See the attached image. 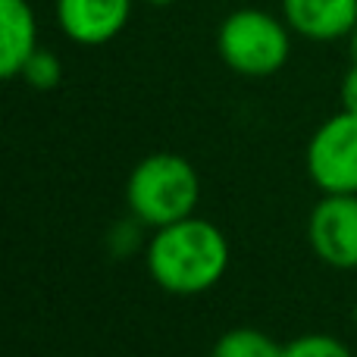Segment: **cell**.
<instances>
[{"label":"cell","mask_w":357,"mask_h":357,"mask_svg":"<svg viewBox=\"0 0 357 357\" xmlns=\"http://www.w3.org/2000/svg\"><path fill=\"white\" fill-rule=\"evenodd\" d=\"M229 238L216 222L185 216L154 229L148 241V273L167 295L191 298L210 291L229 270Z\"/></svg>","instance_id":"obj_1"},{"label":"cell","mask_w":357,"mask_h":357,"mask_svg":"<svg viewBox=\"0 0 357 357\" xmlns=\"http://www.w3.org/2000/svg\"><path fill=\"white\" fill-rule=\"evenodd\" d=\"M126 204L135 220L151 229H163L185 216H195L201 204V176L173 151L148 154L132 167L126 182Z\"/></svg>","instance_id":"obj_2"},{"label":"cell","mask_w":357,"mask_h":357,"mask_svg":"<svg viewBox=\"0 0 357 357\" xmlns=\"http://www.w3.org/2000/svg\"><path fill=\"white\" fill-rule=\"evenodd\" d=\"M289 22L260 6H238L216 29V54L245 79L276 75L291 56Z\"/></svg>","instance_id":"obj_3"},{"label":"cell","mask_w":357,"mask_h":357,"mask_svg":"<svg viewBox=\"0 0 357 357\" xmlns=\"http://www.w3.org/2000/svg\"><path fill=\"white\" fill-rule=\"evenodd\" d=\"M304 167L323 195H357V113L339 110L317 126Z\"/></svg>","instance_id":"obj_4"},{"label":"cell","mask_w":357,"mask_h":357,"mask_svg":"<svg viewBox=\"0 0 357 357\" xmlns=\"http://www.w3.org/2000/svg\"><path fill=\"white\" fill-rule=\"evenodd\" d=\"M317 260L333 270H357V195H323L307 220Z\"/></svg>","instance_id":"obj_5"},{"label":"cell","mask_w":357,"mask_h":357,"mask_svg":"<svg viewBox=\"0 0 357 357\" xmlns=\"http://www.w3.org/2000/svg\"><path fill=\"white\" fill-rule=\"evenodd\" d=\"M135 0H56V25L73 44L100 47L129 25Z\"/></svg>","instance_id":"obj_6"},{"label":"cell","mask_w":357,"mask_h":357,"mask_svg":"<svg viewBox=\"0 0 357 357\" xmlns=\"http://www.w3.org/2000/svg\"><path fill=\"white\" fill-rule=\"evenodd\" d=\"M282 19L307 41H339L357 29V0H282Z\"/></svg>","instance_id":"obj_7"},{"label":"cell","mask_w":357,"mask_h":357,"mask_svg":"<svg viewBox=\"0 0 357 357\" xmlns=\"http://www.w3.org/2000/svg\"><path fill=\"white\" fill-rule=\"evenodd\" d=\"M38 50V16L29 0H0V75L19 79Z\"/></svg>","instance_id":"obj_8"},{"label":"cell","mask_w":357,"mask_h":357,"mask_svg":"<svg viewBox=\"0 0 357 357\" xmlns=\"http://www.w3.org/2000/svg\"><path fill=\"white\" fill-rule=\"evenodd\" d=\"M282 354L285 345H279L264 329H251V326L229 329L210 348V357H282Z\"/></svg>","instance_id":"obj_9"},{"label":"cell","mask_w":357,"mask_h":357,"mask_svg":"<svg viewBox=\"0 0 357 357\" xmlns=\"http://www.w3.org/2000/svg\"><path fill=\"white\" fill-rule=\"evenodd\" d=\"M19 79H22L29 88H35V91H54V88L63 82V63H60V56H56L54 50L38 47L35 54L25 60Z\"/></svg>","instance_id":"obj_10"},{"label":"cell","mask_w":357,"mask_h":357,"mask_svg":"<svg viewBox=\"0 0 357 357\" xmlns=\"http://www.w3.org/2000/svg\"><path fill=\"white\" fill-rule=\"evenodd\" d=\"M282 357H354L351 348L345 345L342 339L326 333H307V335H298L285 345Z\"/></svg>","instance_id":"obj_11"},{"label":"cell","mask_w":357,"mask_h":357,"mask_svg":"<svg viewBox=\"0 0 357 357\" xmlns=\"http://www.w3.org/2000/svg\"><path fill=\"white\" fill-rule=\"evenodd\" d=\"M138 226H144V222L135 220V216H132V222H119V226L113 229V235H110V245L116 248L119 254H123V251H132V248L138 245V238H142Z\"/></svg>","instance_id":"obj_12"},{"label":"cell","mask_w":357,"mask_h":357,"mask_svg":"<svg viewBox=\"0 0 357 357\" xmlns=\"http://www.w3.org/2000/svg\"><path fill=\"white\" fill-rule=\"evenodd\" d=\"M339 98H342V110L357 113V63L342 75V88H339Z\"/></svg>","instance_id":"obj_13"},{"label":"cell","mask_w":357,"mask_h":357,"mask_svg":"<svg viewBox=\"0 0 357 357\" xmlns=\"http://www.w3.org/2000/svg\"><path fill=\"white\" fill-rule=\"evenodd\" d=\"M351 56H354V63H357V29L351 31Z\"/></svg>","instance_id":"obj_14"},{"label":"cell","mask_w":357,"mask_h":357,"mask_svg":"<svg viewBox=\"0 0 357 357\" xmlns=\"http://www.w3.org/2000/svg\"><path fill=\"white\" fill-rule=\"evenodd\" d=\"M144 3H151V6H169V3H176V0H144Z\"/></svg>","instance_id":"obj_15"},{"label":"cell","mask_w":357,"mask_h":357,"mask_svg":"<svg viewBox=\"0 0 357 357\" xmlns=\"http://www.w3.org/2000/svg\"><path fill=\"white\" fill-rule=\"evenodd\" d=\"M354 323H357V307H354Z\"/></svg>","instance_id":"obj_16"}]
</instances>
